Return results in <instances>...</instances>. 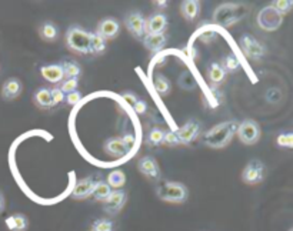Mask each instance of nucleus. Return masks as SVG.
Listing matches in <instances>:
<instances>
[{
	"label": "nucleus",
	"instance_id": "obj_1",
	"mask_svg": "<svg viewBox=\"0 0 293 231\" xmlns=\"http://www.w3.org/2000/svg\"><path fill=\"white\" fill-rule=\"evenodd\" d=\"M237 126H239V123L235 120L220 123V124L215 126L213 129H210L205 133L203 143L212 148L225 147V146H227L230 143L232 137L235 136Z\"/></svg>",
	"mask_w": 293,
	"mask_h": 231
},
{
	"label": "nucleus",
	"instance_id": "obj_2",
	"mask_svg": "<svg viewBox=\"0 0 293 231\" xmlns=\"http://www.w3.org/2000/svg\"><path fill=\"white\" fill-rule=\"evenodd\" d=\"M249 13V10L243 5H233V3H226L220 5L218 9L213 13V20L222 28H229L233 23L245 18Z\"/></svg>",
	"mask_w": 293,
	"mask_h": 231
},
{
	"label": "nucleus",
	"instance_id": "obj_3",
	"mask_svg": "<svg viewBox=\"0 0 293 231\" xmlns=\"http://www.w3.org/2000/svg\"><path fill=\"white\" fill-rule=\"evenodd\" d=\"M66 45L70 50L80 55L90 53V32L82 28H70L66 33Z\"/></svg>",
	"mask_w": 293,
	"mask_h": 231
},
{
	"label": "nucleus",
	"instance_id": "obj_4",
	"mask_svg": "<svg viewBox=\"0 0 293 231\" xmlns=\"http://www.w3.org/2000/svg\"><path fill=\"white\" fill-rule=\"evenodd\" d=\"M158 197L169 203H183L188 198V188L180 183L166 181L158 187Z\"/></svg>",
	"mask_w": 293,
	"mask_h": 231
},
{
	"label": "nucleus",
	"instance_id": "obj_5",
	"mask_svg": "<svg viewBox=\"0 0 293 231\" xmlns=\"http://www.w3.org/2000/svg\"><path fill=\"white\" fill-rule=\"evenodd\" d=\"M283 23V16L280 13H277L272 6H266L259 12L257 16V25L260 29H263L266 32H273L282 26Z\"/></svg>",
	"mask_w": 293,
	"mask_h": 231
},
{
	"label": "nucleus",
	"instance_id": "obj_6",
	"mask_svg": "<svg viewBox=\"0 0 293 231\" xmlns=\"http://www.w3.org/2000/svg\"><path fill=\"white\" fill-rule=\"evenodd\" d=\"M237 137L243 144H255L260 137V129L253 120H243L237 126Z\"/></svg>",
	"mask_w": 293,
	"mask_h": 231
},
{
	"label": "nucleus",
	"instance_id": "obj_7",
	"mask_svg": "<svg viewBox=\"0 0 293 231\" xmlns=\"http://www.w3.org/2000/svg\"><path fill=\"white\" fill-rule=\"evenodd\" d=\"M240 49L249 59L252 60H260L266 53V47L257 42L255 37L250 35H245L240 39Z\"/></svg>",
	"mask_w": 293,
	"mask_h": 231
},
{
	"label": "nucleus",
	"instance_id": "obj_8",
	"mask_svg": "<svg viewBox=\"0 0 293 231\" xmlns=\"http://www.w3.org/2000/svg\"><path fill=\"white\" fill-rule=\"evenodd\" d=\"M265 176V166L259 160H252L247 166L245 167L242 173V180L246 184H257L263 180Z\"/></svg>",
	"mask_w": 293,
	"mask_h": 231
},
{
	"label": "nucleus",
	"instance_id": "obj_9",
	"mask_svg": "<svg viewBox=\"0 0 293 231\" xmlns=\"http://www.w3.org/2000/svg\"><path fill=\"white\" fill-rule=\"evenodd\" d=\"M124 25L133 36L137 37V39H143L148 35L146 33V20L142 16V13H139V12L130 13L124 20Z\"/></svg>",
	"mask_w": 293,
	"mask_h": 231
},
{
	"label": "nucleus",
	"instance_id": "obj_10",
	"mask_svg": "<svg viewBox=\"0 0 293 231\" xmlns=\"http://www.w3.org/2000/svg\"><path fill=\"white\" fill-rule=\"evenodd\" d=\"M126 198H127V194L124 190H116V191H112L109 197L103 201V208L104 211L110 214L119 213L123 208V205L126 203Z\"/></svg>",
	"mask_w": 293,
	"mask_h": 231
},
{
	"label": "nucleus",
	"instance_id": "obj_11",
	"mask_svg": "<svg viewBox=\"0 0 293 231\" xmlns=\"http://www.w3.org/2000/svg\"><path fill=\"white\" fill-rule=\"evenodd\" d=\"M199 131H200V126H199L198 121L192 120L189 123H186L183 127H180L179 130H176V136L179 139L180 144H189L190 141L196 140L199 136Z\"/></svg>",
	"mask_w": 293,
	"mask_h": 231
},
{
	"label": "nucleus",
	"instance_id": "obj_12",
	"mask_svg": "<svg viewBox=\"0 0 293 231\" xmlns=\"http://www.w3.org/2000/svg\"><path fill=\"white\" fill-rule=\"evenodd\" d=\"M137 168H139V171L142 173L143 176L153 178V180H159L161 178L159 166H158L156 160L151 157V156H146V157L140 158L139 163H137Z\"/></svg>",
	"mask_w": 293,
	"mask_h": 231
},
{
	"label": "nucleus",
	"instance_id": "obj_13",
	"mask_svg": "<svg viewBox=\"0 0 293 231\" xmlns=\"http://www.w3.org/2000/svg\"><path fill=\"white\" fill-rule=\"evenodd\" d=\"M168 28V18L162 13L152 15L146 20V33L148 35H161Z\"/></svg>",
	"mask_w": 293,
	"mask_h": 231
},
{
	"label": "nucleus",
	"instance_id": "obj_14",
	"mask_svg": "<svg viewBox=\"0 0 293 231\" xmlns=\"http://www.w3.org/2000/svg\"><path fill=\"white\" fill-rule=\"evenodd\" d=\"M119 29H120V26H119L117 20H114L112 18H107L103 19L99 23L96 33L100 35L104 40H110V39H114V37L119 35Z\"/></svg>",
	"mask_w": 293,
	"mask_h": 231
},
{
	"label": "nucleus",
	"instance_id": "obj_15",
	"mask_svg": "<svg viewBox=\"0 0 293 231\" xmlns=\"http://www.w3.org/2000/svg\"><path fill=\"white\" fill-rule=\"evenodd\" d=\"M96 181L93 177H87V178H83L80 180L77 184L75 185L73 191H72V197H75L76 200H83V198H87L89 195H92L93 193V188H95Z\"/></svg>",
	"mask_w": 293,
	"mask_h": 231
},
{
	"label": "nucleus",
	"instance_id": "obj_16",
	"mask_svg": "<svg viewBox=\"0 0 293 231\" xmlns=\"http://www.w3.org/2000/svg\"><path fill=\"white\" fill-rule=\"evenodd\" d=\"M40 73H42V76H43L48 82H50V83L53 84L60 83V82L65 79L62 65L42 66V67H40Z\"/></svg>",
	"mask_w": 293,
	"mask_h": 231
},
{
	"label": "nucleus",
	"instance_id": "obj_17",
	"mask_svg": "<svg viewBox=\"0 0 293 231\" xmlns=\"http://www.w3.org/2000/svg\"><path fill=\"white\" fill-rule=\"evenodd\" d=\"M22 93V83L18 79H9L2 87V97L5 100H15Z\"/></svg>",
	"mask_w": 293,
	"mask_h": 231
},
{
	"label": "nucleus",
	"instance_id": "obj_18",
	"mask_svg": "<svg viewBox=\"0 0 293 231\" xmlns=\"http://www.w3.org/2000/svg\"><path fill=\"white\" fill-rule=\"evenodd\" d=\"M168 39L165 36V33H161V35H146L143 37V45L148 50L151 52H159L162 50L165 45H166Z\"/></svg>",
	"mask_w": 293,
	"mask_h": 231
},
{
	"label": "nucleus",
	"instance_id": "obj_19",
	"mask_svg": "<svg viewBox=\"0 0 293 231\" xmlns=\"http://www.w3.org/2000/svg\"><path fill=\"white\" fill-rule=\"evenodd\" d=\"M28 217L23 214H12L6 218V227L10 231H26L28 230Z\"/></svg>",
	"mask_w": 293,
	"mask_h": 231
},
{
	"label": "nucleus",
	"instance_id": "obj_20",
	"mask_svg": "<svg viewBox=\"0 0 293 231\" xmlns=\"http://www.w3.org/2000/svg\"><path fill=\"white\" fill-rule=\"evenodd\" d=\"M199 9H200V3L196 0H186L182 3L180 6V12L183 15V18L186 20H195V18L199 15Z\"/></svg>",
	"mask_w": 293,
	"mask_h": 231
},
{
	"label": "nucleus",
	"instance_id": "obj_21",
	"mask_svg": "<svg viewBox=\"0 0 293 231\" xmlns=\"http://www.w3.org/2000/svg\"><path fill=\"white\" fill-rule=\"evenodd\" d=\"M208 76L210 83L220 84L223 83V80H225V77H226V72L223 70L222 65H219V63H212V65L209 66Z\"/></svg>",
	"mask_w": 293,
	"mask_h": 231
},
{
	"label": "nucleus",
	"instance_id": "obj_22",
	"mask_svg": "<svg viewBox=\"0 0 293 231\" xmlns=\"http://www.w3.org/2000/svg\"><path fill=\"white\" fill-rule=\"evenodd\" d=\"M35 103L38 104L40 109H50L53 107L52 103V94L49 89H39L38 92L35 93Z\"/></svg>",
	"mask_w": 293,
	"mask_h": 231
},
{
	"label": "nucleus",
	"instance_id": "obj_23",
	"mask_svg": "<svg viewBox=\"0 0 293 231\" xmlns=\"http://www.w3.org/2000/svg\"><path fill=\"white\" fill-rule=\"evenodd\" d=\"M104 150L106 153L116 156V157H122L126 154V150L123 147V143L120 139H110L104 143Z\"/></svg>",
	"mask_w": 293,
	"mask_h": 231
},
{
	"label": "nucleus",
	"instance_id": "obj_24",
	"mask_svg": "<svg viewBox=\"0 0 293 231\" xmlns=\"http://www.w3.org/2000/svg\"><path fill=\"white\" fill-rule=\"evenodd\" d=\"M110 193H112V188H110V185L107 184L106 181H97L95 188H93L92 195L95 197L96 200H99V201H104L109 197Z\"/></svg>",
	"mask_w": 293,
	"mask_h": 231
},
{
	"label": "nucleus",
	"instance_id": "obj_25",
	"mask_svg": "<svg viewBox=\"0 0 293 231\" xmlns=\"http://www.w3.org/2000/svg\"><path fill=\"white\" fill-rule=\"evenodd\" d=\"M40 36L42 39H45V40H48V42H53L55 39L59 35V30H57L56 25H53V23H50V22H46L45 25H42V28H40Z\"/></svg>",
	"mask_w": 293,
	"mask_h": 231
},
{
	"label": "nucleus",
	"instance_id": "obj_26",
	"mask_svg": "<svg viewBox=\"0 0 293 231\" xmlns=\"http://www.w3.org/2000/svg\"><path fill=\"white\" fill-rule=\"evenodd\" d=\"M62 69H63V76H65V79H77L80 72H82L80 66L77 65V63H75V62H72V60L62 63Z\"/></svg>",
	"mask_w": 293,
	"mask_h": 231
},
{
	"label": "nucleus",
	"instance_id": "obj_27",
	"mask_svg": "<svg viewBox=\"0 0 293 231\" xmlns=\"http://www.w3.org/2000/svg\"><path fill=\"white\" fill-rule=\"evenodd\" d=\"M155 89L156 92L159 93L161 96H168L171 93V82L163 76V74H158L155 77Z\"/></svg>",
	"mask_w": 293,
	"mask_h": 231
},
{
	"label": "nucleus",
	"instance_id": "obj_28",
	"mask_svg": "<svg viewBox=\"0 0 293 231\" xmlns=\"http://www.w3.org/2000/svg\"><path fill=\"white\" fill-rule=\"evenodd\" d=\"M106 183L110 187H113V188H120L126 183V176H124V173H123L122 170H113L107 176V181Z\"/></svg>",
	"mask_w": 293,
	"mask_h": 231
},
{
	"label": "nucleus",
	"instance_id": "obj_29",
	"mask_svg": "<svg viewBox=\"0 0 293 231\" xmlns=\"http://www.w3.org/2000/svg\"><path fill=\"white\" fill-rule=\"evenodd\" d=\"M106 40L97 33H90V53H103Z\"/></svg>",
	"mask_w": 293,
	"mask_h": 231
},
{
	"label": "nucleus",
	"instance_id": "obj_30",
	"mask_svg": "<svg viewBox=\"0 0 293 231\" xmlns=\"http://www.w3.org/2000/svg\"><path fill=\"white\" fill-rule=\"evenodd\" d=\"M179 84L185 89V90H193L196 87V79L193 77V74L189 72H185V73L180 76Z\"/></svg>",
	"mask_w": 293,
	"mask_h": 231
},
{
	"label": "nucleus",
	"instance_id": "obj_31",
	"mask_svg": "<svg viewBox=\"0 0 293 231\" xmlns=\"http://www.w3.org/2000/svg\"><path fill=\"white\" fill-rule=\"evenodd\" d=\"M222 67H223L225 72H235V70H237L240 67V62H239V59L235 55H227L225 57V60H223V66Z\"/></svg>",
	"mask_w": 293,
	"mask_h": 231
},
{
	"label": "nucleus",
	"instance_id": "obj_32",
	"mask_svg": "<svg viewBox=\"0 0 293 231\" xmlns=\"http://www.w3.org/2000/svg\"><path fill=\"white\" fill-rule=\"evenodd\" d=\"M272 8H273L277 13H280V15L283 16L287 12H290V9L293 8V2L292 0H276V2L272 3Z\"/></svg>",
	"mask_w": 293,
	"mask_h": 231
},
{
	"label": "nucleus",
	"instance_id": "obj_33",
	"mask_svg": "<svg viewBox=\"0 0 293 231\" xmlns=\"http://www.w3.org/2000/svg\"><path fill=\"white\" fill-rule=\"evenodd\" d=\"M163 136H165V131L162 129H152L148 136V143L151 146H159L163 141Z\"/></svg>",
	"mask_w": 293,
	"mask_h": 231
},
{
	"label": "nucleus",
	"instance_id": "obj_34",
	"mask_svg": "<svg viewBox=\"0 0 293 231\" xmlns=\"http://www.w3.org/2000/svg\"><path fill=\"white\" fill-rule=\"evenodd\" d=\"M92 231H113V222L107 218H99L93 222Z\"/></svg>",
	"mask_w": 293,
	"mask_h": 231
},
{
	"label": "nucleus",
	"instance_id": "obj_35",
	"mask_svg": "<svg viewBox=\"0 0 293 231\" xmlns=\"http://www.w3.org/2000/svg\"><path fill=\"white\" fill-rule=\"evenodd\" d=\"M76 87H77V79H65L63 82H62V86L59 87L62 93L65 94H69V93L76 92Z\"/></svg>",
	"mask_w": 293,
	"mask_h": 231
},
{
	"label": "nucleus",
	"instance_id": "obj_36",
	"mask_svg": "<svg viewBox=\"0 0 293 231\" xmlns=\"http://www.w3.org/2000/svg\"><path fill=\"white\" fill-rule=\"evenodd\" d=\"M277 146H279V147H284V148H292L293 147L292 133H284V134H280V136L277 137Z\"/></svg>",
	"mask_w": 293,
	"mask_h": 231
},
{
	"label": "nucleus",
	"instance_id": "obj_37",
	"mask_svg": "<svg viewBox=\"0 0 293 231\" xmlns=\"http://www.w3.org/2000/svg\"><path fill=\"white\" fill-rule=\"evenodd\" d=\"M120 140H122L123 147H124V150H126V153H127V151H130V150H133L134 144H136V139H134V136H133L132 133H126Z\"/></svg>",
	"mask_w": 293,
	"mask_h": 231
},
{
	"label": "nucleus",
	"instance_id": "obj_38",
	"mask_svg": "<svg viewBox=\"0 0 293 231\" xmlns=\"http://www.w3.org/2000/svg\"><path fill=\"white\" fill-rule=\"evenodd\" d=\"M162 143H165V144H168V146H176V144H180L179 139H178V136H176L175 131H165V136H163V141H162Z\"/></svg>",
	"mask_w": 293,
	"mask_h": 231
},
{
	"label": "nucleus",
	"instance_id": "obj_39",
	"mask_svg": "<svg viewBox=\"0 0 293 231\" xmlns=\"http://www.w3.org/2000/svg\"><path fill=\"white\" fill-rule=\"evenodd\" d=\"M50 94H52V103H53V106H57V104H60V103L65 100V94L62 93V90L59 87L52 89Z\"/></svg>",
	"mask_w": 293,
	"mask_h": 231
},
{
	"label": "nucleus",
	"instance_id": "obj_40",
	"mask_svg": "<svg viewBox=\"0 0 293 231\" xmlns=\"http://www.w3.org/2000/svg\"><path fill=\"white\" fill-rule=\"evenodd\" d=\"M80 100H82V94L79 92H72L66 96V103L70 106H76Z\"/></svg>",
	"mask_w": 293,
	"mask_h": 231
},
{
	"label": "nucleus",
	"instance_id": "obj_41",
	"mask_svg": "<svg viewBox=\"0 0 293 231\" xmlns=\"http://www.w3.org/2000/svg\"><path fill=\"white\" fill-rule=\"evenodd\" d=\"M123 100L127 103L129 106H134L136 103H137V100H139V97L136 96V94H133V93H124L123 94Z\"/></svg>",
	"mask_w": 293,
	"mask_h": 231
},
{
	"label": "nucleus",
	"instance_id": "obj_42",
	"mask_svg": "<svg viewBox=\"0 0 293 231\" xmlns=\"http://www.w3.org/2000/svg\"><path fill=\"white\" fill-rule=\"evenodd\" d=\"M133 109H134V111L137 113V114H143L144 111H146V109H148V104H146V102L144 100H137V103L133 106Z\"/></svg>",
	"mask_w": 293,
	"mask_h": 231
},
{
	"label": "nucleus",
	"instance_id": "obj_43",
	"mask_svg": "<svg viewBox=\"0 0 293 231\" xmlns=\"http://www.w3.org/2000/svg\"><path fill=\"white\" fill-rule=\"evenodd\" d=\"M3 210H5V195L0 191V213H3Z\"/></svg>",
	"mask_w": 293,
	"mask_h": 231
},
{
	"label": "nucleus",
	"instance_id": "obj_44",
	"mask_svg": "<svg viewBox=\"0 0 293 231\" xmlns=\"http://www.w3.org/2000/svg\"><path fill=\"white\" fill-rule=\"evenodd\" d=\"M289 231H293V230H289Z\"/></svg>",
	"mask_w": 293,
	"mask_h": 231
}]
</instances>
